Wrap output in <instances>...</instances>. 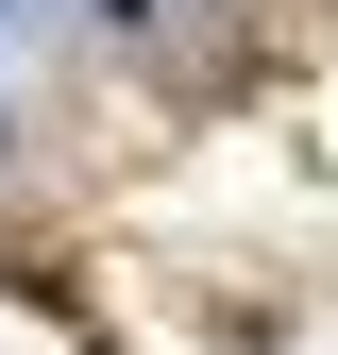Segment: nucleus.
<instances>
[{
	"mask_svg": "<svg viewBox=\"0 0 338 355\" xmlns=\"http://www.w3.org/2000/svg\"><path fill=\"white\" fill-rule=\"evenodd\" d=\"M102 17H152V0H102Z\"/></svg>",
	"mask_w": 338,
	"mask_h": 355,
	"instance_id": "1",
	"label": "nucleus"
}]
</instances>
